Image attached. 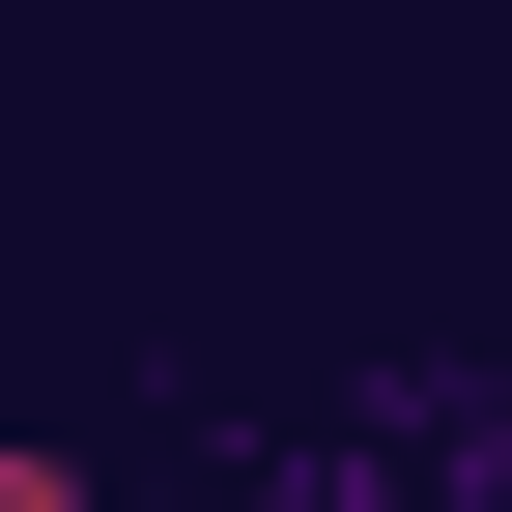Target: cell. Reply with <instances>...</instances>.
Instances as JSON below:
<instances>
[{"label":"cell","instance_id":"6da1fadb","mask_svg":"<svg viewBox=\"0 0 512 512\" xmlns=\"http://www.w3.org/2000/svg\"><path fill=\"white\" fill-rule=\"evenodd\" d=\"M0 512H86V456H29V427H0Z\"/></svg>","mask_w":512,"mask_h":512}]
</instances>
